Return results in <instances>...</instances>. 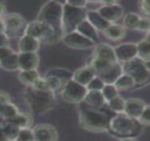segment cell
Here are the masks:
<instances>
[{
    "mask_svg": "<svg viewBox=\"0 0 150 141\" xmlns=\"http://www.w3.org/2000/svg\"><path fill=\"white\" fill-rule=\"evenodd\" d=\"M145 64H146V68H147V70H148V72L150 73V59L145 61Z\"/></svg>",
    "mask_w": 150,
    "mask_h": 141,
    "instance_id": "cell-49",
    "label": "cell"
},
{
    "mask_svg": "<svg viewBox=\"0 0 150 141\" xmlns=\"http://www.w3.org/2000/svg\"><path fill=\"white\" fill-rule=\"evenodd\" d=\"M5 14V6L2 3H0V18H4Z\"/></svg>",
    "mask_w": 150,
    "mask_h": 141,
    "instance_id": "cell-47",
    "label": "cell"
},
{
    "mask_svg": "<svg viewBox=\"0 0 150 141\" xmlns=\"http://www.w3.org/2000/svg\"><path fill=\"white\" fill-rule=\"evenodd\" d=\"M25 100L30 109L36 114H44L55 106V94L52 91H39L28 87Z\"/></svg>",
    "mask_w": 150,
    "mask_h": 141,
    "instance_id": "cell-2",
    "label": "cell"
},
{
    "mask_svg": "<svg viewBox=\"0 0 150 141\" xmlns=\"http://www.w3.org/2000/svg\"><path fill=\"white\" fill-rule=\"evenodd\" d=\"M97 12L110 24L121 19L124 14L123 7L116 2H103V6H102Z\"/></svg>",
    "mask_w": 150,
    "mask_h": 141,
    "instance_id": "cell-11",
    "label": "cell"
},
{
    "mask_svg": "<svg viewBox=\"0 0 150 141\" xmlns=\"http://www.w3.org/2000/svg\"><path fill=\"white\" fill-rule=\"evenodd\" d=\"M62 15L63 4L54 1V0H50L42 6L37 20L51 27L55 33L62 38Z\"/></svg>",
    "mask_w": 150,
    "mask_h": 141,
    "instance_id": "cell-4",
    "label": "cell"
},
{
    "mask_svg": "<svg viewBox=\"0 0 150 141\" xmlns=\"http://www.w3.org/2000/svg\"><path fill=\"white\" fill-rule=\"evenodd\" d=\"M146 104L142 100L137 98H130L125 101L124 114L132 118L138 120L142 111L144 110Z\"/></svg>",
    "mask_w": 150,
    "mask_h": 141,
    "instance_id": "cell-18",
    "label": "cell"
},
{
    "mask_svg": "<svg viewBox=\"0 0 150 141\" xmlns=\"http://www.w3.org/2000/svg\"><path fill=\"white\" fill-rule=\"evenodd\" d=\"M41 42L30 35H23L21 36L18 48L21 53H37L40 49Z\"/></svg>",
    "mask_w": 150,
    "mask_h": 141,
    "instance_id": "cell-19",
    "label": "cell"
},
{
    "mask_svg": "<svg viewBox=\"0 0 150 141\" xmlns=\"http://www.w3.org/2000/svg\"><path fill=\"white\" fill-rule=\"evenodd\" d=\"M104 86L105 83L99 77L96 76L86 87L88 91H102Z\"/></svg>",
    "mask_w": 150,
    "mask_h": 141,
    "instance_id": "cell-37",
    "label": "cell"
},
{
    "mask_svg": "<svg viewBox=\"0 0 150 141\" xmlns=\"http://www.w3.org/2000/svg\"><path fill=\"white\" fill-rule=\"evenodd\" d=\"M141 123L137 119L132 118L125 114H117L112 116L109 124V130L114 135L125 138H132L139 135Z\"/></svg>",
    "mask_w": 150,
    "mask_h": 141,
    "instance_id": "cell-3",
    "label": "cell"
},
{
    "mask_svg": "<svg viewBox=\"0 0 150 141\" xmlns=\"http://www.w3.org/2000/svg\"><path fill=\"white\" fill-rule=\"evenodd\" d=\"M3 20L5 26L4 33L9 39L22 36L24 35L28 23L21 14L14 13H9L3 18Z\"/></svg>",
    "mask_w": 150,
    "mask_h": 141,
    "instance_id": "cell-8",
    "label": "cell"
},
{
    "mask_svg": "<svg viewBox=\"0 0 150 141\" xmlns=\"http://www.w3.org/2000/svg\"><path fill=\"white\" fill-rule=\"evenodd\" d=\"M0 68L7 70V72H15V70H20L18 53L13 52L10 56L2 59L0 61Z\"/></svg>",
    "mask_w": 150,
    "mask_h": 141,
    "instance_id": "cell-25",
    "label": "cell"
},
{
    "mask_svg": "<svg viewBox=\"0 0 150 141\" xmlns=\"http://www.w3.org/2000/svg\"><path fill=\"white\" fill-rule=\"evenodd\" d=\"M40 74L37 72L36 70H21L18 78L20 80V81L26 85L27 87H31L39 78H40Z\"/></svg>",
    "mask_w": 150,
    "mask_h": 141,
    "instance_id": "cell-26",
    "label": "cell"
},
{
    "mask_svg": "<svg viewBox=\"0 0 150 141\" xmlns=\"http://www.w3.org/2000/svg\"><path fill=\"white\" fill-rule=\"evenodd\" d=\"M31 87H33L35 90H39V91H49L50 88L48 87V84L45 80L44 78L40 77L32 86Z\"/></svg>",
    "mask_w": 150,
    "mask_h": 141,
    "instance_id": "cell-39",
    "label": "cell"
},
{
    "mask_svg": "<svg viewBox=\"0 0 150 141\" xmlns=\"http://www.w3.org/2000/svg\"><path fill=\"white\" fill-rule=\"evenodd\" d=\"M14 51L9 47V46H6V47H0V61L2 59L6 58V56H10L11 54H13Z\"/></svg>",
    "mask_w": 150,
    "mask_h": 141,
    "instance_id": "cell-41",
    "label": "cell"
},
{
    "mask_svg": "<svg viewBox=\"0 0 150 141\" xmlns=\"http://www.w3.org/2000/svg\"><path fill=\"white\" fill-rule=\"evenodd\" d=\"M139 6L144 13L150 15V0H144L139 2Z\"/></svg>",
    "mask_w": 150,
    "mask_h": 141,
    "instance_id": "cell-42",
    "label": "cell"
},
{
    "mask_svg": "<svg viewBox=\"0 0 150 141\" xmlns=\"http://www.w3.org/2000/svg\"><path fill=\"white\" fill-rule=\"evenodd\" d=\"M19 112L20 111H19L18 108L14 104L8 102L3 106L1 116H3L4 120H9V119H12L14 116H16L19 114Z\"/></svg>",
    "mask_w": 150,
    "mask_h": 141,
    "instance_id": "cell-34",
    "label": "cell"
},
{
    "mask_svg": "<svg viewBox=\"0 0 150 141\" xmlns=\"http://www.w3.org/2000/svg\"><path fill=\"white\" fill-rule=\"evenodd\" d=\"M123 73L129 75L136 85H142L150 79V73L145 64V61L138 56L124 63Z\"/></svg>",
    "mask_w": 150,
    "mask_h": 141,
    "instance_id": "cell-7",
    "label": "cell"
},
{
    "mask_svg": "<svg viewBox=\"0 0 150 141\" xmlns=\"http://www.w3.org/2000/svg\"><path fill=\"white\" fill-rule=\"evenodd\" d=\"M43 78L45 79L50 90L54 93L57 91H59V90L61 91V89L65 85L64 81H63L62 80H60L57 77H54V76H44Z\"/></svg>",
    "mask_w": 150,
    "mask_h": 141,
    "instance_id": "cell-32",
    "label": "cell"
},
{
    "mask_svg": "<svg viewBox=\"0 0 150 141\" xmlns=\"http://www.w3.org/2000/svg\"><path fill=\"white\" fill-rule=\"evenodd\" d=\"M4 31H5L4 20H3V18H0V33H4Z\"/></svg>",
    "mask_w": 150,
    "mask_h": 141,
    "instance_id": "cell-48",
    "label": "cell"
},
{
    "mask_svg": "<svg viewBox=\"0 0 150 141\" xmlns=\"http://www.w3.org/2000/svg\"><path fill=\"white\" fill-rule=\"evenodd\" d=\"M20 70H33L39 66L40 57L37 53H18Z\"/></svg>",
    "mask_w": 150,
    "mask_h": 141,
    "instance_id": "cell-15",
    "label": "cell"
},
{
    "mask_svg": "<svg viewBox=\"0 0 150 141\" xmlns=\"http://www.w3.org/2000/svg\"><path fill=\"white\" fill-rule=\"evenodd\" d=\"M8 102H10V95L6 92L0 91V103L5 105Z\"/></svg>",
    "mask_w": 150,
    "mask_h": 141,
    "instance_id": "cell-44",
    "label": "cell"
},
{
    "mask_svg": "<svg viewBox=\"0 0 150 141\" xmlns=\"http://www.w3.org/2000/svg\"><path fill=\"white\" fill-rule=\"evenodd\" d=\"M145 40H146L147 42H150V31H148L147 32V35H146V39Z\"/></svg>",
    "mask_w": 150,
    "mask_h": 141,
    "instance_id": "cell-50",
    "label": "cell"
},
{
    "mask_svg": "<svg viewBox=\"0 0 150 141\" xmlns=\"http://www.w3.org/2000/svg\"><path fill=\"white\" fill-rule=\"evenodd\" d=\"M122 141H135V140H133L132 138H124Z\"/></svg>",
    "mask_w": 150,
    "mask_h": 141,
    "instance_id": "cell-52",
    "label": "cell"
},
{
    "mask_svg": "<svg viewBox=\"0 0 150 141\" xmlns=\"http://www.w3.org/2000/svg\"><path fill=\"white\" fill-rule=\"evenodd\" d=\"M83 102L88 106L96 109H101L106 104L102 91H88Z\"/></svg>",
    "mask_w": 150,
    "mask_h": 141,
    "instance_id": "cell-22",
    "label": "cell"
},
{
    "mask_svg": "<svg viewBox=\"0 0 150 141\" xmlns=\"http://www.w3.org/2000/svg\"><path fill=\"white\" fill-rule=\"evenodd\" d=\"M10 123L15 125L16 127L22 128H31L33 125V117L30 114L25 112H19V114L12 119L6 120Z\"/></svg>",
    "mask_w": 150,
    "mask_h": 141,
    "instance_id": "cell-23",
    "label": "cell"
},
{
    "mask_svg": "<svg viewBox=\"0 0 150 141\" xmlns=\"http://www.w3.org/2000/svg\"><path fill=\"white\" fill-rule=\"evenodd\" d=\"M24 34L34 37L40 42L48 43H54L57 41L62 39L55 33L51 27L38 20L28 23Z\"/></svg>",
    "mask_w": 150,
    "mask_h": 141,
    "instance_id": "cell-6",
    "label": "cell"
},
{
    "mask_svg": "<svg viewBox=\"0 0 150 141\" xmlns=\"http://www.w3.org/2000/svg\"><path fill=\"white\" fill-rule=\"evenodd\" d=\"M105 37L111 41H120L125 36V29L118 24H110L103 32Z\"/></svg>",
    "mask_w": 150,
    "mask_h": 141,
    "instance_id": "cell-24",
    "label": "cell"
},
{
    "mask_svg": "<svg viewBox=\"0 0 150 141\" xmlns=\"http://www.w3.org/2000/svg\"><path fill=\"white\" fill-rule=\"evenodd\" d=\"M70 5L75 6V7H79V8H86L88 2L87 1H67Z\"/></svg>",
    "mask_w": 150,
    "mask_h": 141,
    "instance_id": "cell-45",
    "label": "cell"
},
{
    "mask_svg": "<svg viewBox=\"0 0 150 141\" xmlns=\"http://www.w3.org/2000/svg\"><path fill=\"white\" fill-rule=\"evenodd\" d=\"M96 76V74L94 69L88 64L77 69L74 73H72L71 80L84 87H87Z\"/></svg>",
    "mask_w": 150,
    "mask_h": 141,
    "instance_id": "cell-16",
    "label": "cell"
},
{
    "mask_svg": "<svg viewBox=\"0 0 150 141\" xmlns=\"http://www.w3.org/2000/svg\"><path fill=\"white\" fill-rule=\"evenodd\" d=\"M0 127H1L2 130L4 131V133L6 134V136L10 141L16 140L19 131H20V128L16 127L15 125L10 123L9 122L6 120H4L3 123L0 124Z\"/></svg>",
    "mask_w": 150,
    "mask_h": 141,
    "instance_id": "cell-28",
    "label": "cell"
},
{
    "mask_svg": "<svg viewBox=\"0 0 150 141\" xmlns=\"http://www.w3.org/2000/svg\"><path fill=\"white\" fill-rule=\"evenodd\" d=\"M107 105L111 111H113L117 114H124L125 106V100H124L121 96L117 95L114 99L108 102Z\"/></svg>",
    "mask_w": 150,
    "mask_h": 141,
    "instance_id": "cell-30",
    "label": "cell"
},
{
    "mask_svg": "<svg viewBox=\"0 0 150 141\" xmlns=\"http://www.w3.org/2000/svg\"><path fill=\"white\" fill-rule=\"evenodd\" d=\"M110 116L105 111L90 106L81 107L79 112V123L81 128L94 132L108 130Z\"/></svg>",
    "mask_w": 150,
    "mask_h": 141,
    "instance_id": "cell-1",
    "label": "cell"
},
{
    "mask_svg": "<svg viewBox=\"0 0 150 141\" xmlns=\"http://www.w3.org/2000/svg\"><path fill=\"white\" fill-rule=\"evenodd\" d=\"M137 53L138 57L146 61L150 59V42L146 40H142L137 44Z\"/></svg>",
    "mask_w": 150,
    "mask_h": 141,
    "instance_id": "cell-31",
    "label": "cell"
},
{
    "mask_svg": "<svg viewBox=\"0 0 150 141\" xmlns=\"http://www.w3.org/2000/svg\"><path fill=\"white\" fill-rule=\"evenodd\" d=\"M86 8H79L70 5L67 1L63 4L62 32L63 35L76 30L78 26L87 18Z\"/></svg>",
    "mask_w": 150,
    "mask_h": 141,
    "instance_id": "cell-5",
    "label": "cell"
},
{
    "mask_svg": "<svg viewBox=\"0 0 150 141\" xmlns=\"http://www.w3.org/2000/svg\"><path fill=\"white\" fill-rule=\"evenodd\" d=\"M44 76H54V77H57V78L62 80L63 81H64L66 83L67 81L71 80L72 73L70 72V70L67 69L61 68V67H56V68L50 69L45 73Z\"/></svg>",
    "mask_w": 150,
    "mask_h": 141,
    "instance_id": "cell-27",
    "label": "cell"
},
{
    "mask_svg": "<svg viewBox=\"0 0 150 141\" xmlns=\"http://www.w3.org/2000/svg\"><path fill=\"white\" fill-rule=\"evenodd\" d=\"M137 29L140 31H150V19L140 18Z\"/></svg>",
    "mask_w": 150,
    "mask_h": 141,
    "instance_id": "cell-40",
    "label": "cell"
},
{
    "mask_svg": "<svg viewBox=\"0 0 150 141\" xmlns=\"http://www.w3.org/2000/svg\"><path fill=\"white\" fill-rule=\"evenodd\" d=\"M138 120L141 124L150 125V105L145 107L144 110L142 111Z\"/></svg>",
    "mask_w": 150,
    "mask_h": 141,
    "instance_id": "cell-38",
    "label": "cell"
},
{
    "mask_svg": "<svg viewBox=\"0 0 150 141\" xmlns=\"http://www.w3.org/2000/svg\"><path fill=\"white\" fill-rule=\"evenodd\" d=\"M123 74V69L121 64L117 62L110 64L103 72L96 76L99 77L105 84H114L116 80Z\"/></svg>",
    "mask_w": 150,
    "mask_h": 141,
    "instance_id": "cell-14",
    "label": "cell"
},
{
    "mask_svg": "<svg viewBox=\"0 0 150 141\" xmlns=\"http://www.w3.org/2000/svg\"><path fill=\"white\" fill-rule=\"evenodd\" d=\"M62 99L68 103H81L88 93L86 87L71 80L61 89Z\"/></svg>",
    "mask_w": 150,
    "mask_h": 141,
    "instance_id": "cell-9",
    "label": "cell"
},
{
    "mask_svg": "<svg viewBox=\"0 0 150 141\" xmlns=\"http://www.w3.org/2000/svg\"><path fill=\"white\" fill-rule=\"evenodd\" d=\"M78 33H80L81 35H84L85 37H87L88 39L93 41L96 44L100 42V38L98 35V31L86 20H84L76 28V30Z\"/></svg>",
    "mask_w": 150,
    "mask_h": 141,
    "instance_id": "cell-20",
    "label": "cell"
},
{
    "mask_svg": "<svg viewBox=\"0 0 150 141\" xmlns=\"http://www.w3.org/2000/svg\"><path fill=\"white\" fill-rule=\"evenodd\" d=\"M140 17L134 13L126 14L124 18V27L128 29H137Z\"/></svg>",
    "mask_w": 150,
    "mask_h": 141,
    "instance_id": "cell-33",
    "label": "cell"
},
{
    "mask_svg": "<svg viewBox=\"0 0 150 141\" xmlns=\"http://www.w3.org/2000/svg\"><path fill=\"white\" fill-rule=\"evenodd\" d=\"M134 80L127 74L123 73L119 76V78L114 83V86L117 88V90H127L135 86Z\"/></svg>",
    "mask_w": 150,
    "mask_h": 141,
    "instance_id": "cell-29",
    "label": "cell"
},
{
    "mask_svg": "<svg viewBox=\"0 0 150 141\" xmlns=\"http://www.w3.org/2000/svg\"><path fill=\"white\" fill-rule=\"evenodd\" d=\"M93 56L107 61L109 63H117L114 48L107 43H97L94 48Z\"/></svg>",
    "mask_w": 150,
    "mask_h": 141,
    "instance_id": "cell-17",
    "label": "cell"
},
{
    "mask_svg": "<svg viewBox=\"0 0 150 141\" xmlns=\"http://www.w3.org/2000/svg\"><path fill=\"white\" fill-rule=\"evenodd\" d=\"M14 141H17V140H14Z\"/></svg>",
    "mask_w": 150,
    "mask_h": 141,
    "instance_id": "cell-53",
    "label": "cell"
},
{
    "mask_svg": "<svg viewBox=\"0 0 150 141\" xmlns=\"http://www.w3.org/2000/svg\"><path fill=\"white\" fill-rule=\"evenodd\" d=\"M102 94L107 103L108 102H110V100L114 99L118 95V90L114 86V84H105V86L102 90Z\"/></svg>",
    "mask_w": 150,
    "mask_h": 141,
    "instance_id": "cell-35",
    "label": "cell"
},
{
    "mask_svg": "<svg viewBox=\"0 0 150 141\" xmlns=\"http://www.w3.org/2000/svg\"><path fill=\"white\" fill-rule=\"evenodd\" d=\"M10 39L6 36L5 33H0V47H6L9 46Z\"/></svg>",
    "mask_w": 150,
    "mask_h": 141,
    "instance_id": "cell-43",
    "label": "cell"
},
{
    "mask_svg": "<svg viewBox=\"0 0 150 141\" xmlns=\"http://www.w3.org/2000/svg\"><path fill=\"white\" fill-rule=\"evenodd\" d=\"M16 140L17 141H35L33 129L32 128L20 129Z\"/></svg>",
    "mask_w": 150,
    "mask_h": 141,
    "instance_id": "cell-36",
    "label": "cell"
},
{
    "mask_svg": "<svg viewBox=\"0 0 150 141\" xmlns=\"http://www.w3.org/2000/svg\"><path fill=\"white\" fill-rule=\"evenodd\" d=\"M3 104H1L0 103V116H1V114H2V110H3Z\"/></svg>",
    "mask_w": 150,
    "mask_h": 141,
    "instance_id": "cell-51",
    "label": "cell"
},
{
    "mask_svg": "<svg viewBox=\"0 0 150 141\" xmlns=\"http://www.w3.org/2000/svg\"><path fill=\"white\" fill-rule=\"evenodd\" d=\"M62 41L65 46L73 49L80 50L94 49L96 45L93 41L88 39L77 31H73L69 34L64 35L62 37Z\"/></svg>",
    "mask_w": 150,
    "mask_h": 141,
    "instance_id": "cell-10",
    "label": "cell"
},
{
    "mask_svg": "<svg viewBox=\"0 0 150 141\" xmlns=\"http://www.w3.org/2000/svg\"><path fill=\"white\" fill-rule=\"evenodd\" d=\"M115 56L117 62H127L137 57V44L122 43L114 48Z\"/></svg>",
    "mask_w": 150,
    "mask_h": 141,
    "instance_id": "cell-13",
    "label": "cell"
},
{
    "mask_svg": "<svg viewBox=\"0 0 150 141\" xmlns=\"http://www.w3.org/2000/svg\"><path fill=\"white\" fill-rule=\"evenodd\" d=\"M0 141H10L6 136V134L4 133V131L2 130L1 127H0Z\"/></svg>",
    "mask_w": 150,
    "mask_h": 141,
    "instance_id": "cell-46",
    "label": "cell"
},
{
    "mask_svg": "<svg viewBox=\"0 0 150 141\" xmlns=\"http://www.w3.org/2000/svg\"><path fill=\"white\" fill-rule=\"evenodd\" d=\"M87 20L99 32H104L108 27L110 25L106 20H104L97 11H88L87 12Z\"/></svg>",
    "mask_w": 150,
    "mask_h": 141,
    "instance_id": "cell-21",
    "label": "cell"
},
{
    "mask_svg": "<svg viewBox=\"0 0 150 141\" xmlns=\"http://www.w3.org/2000/svg\"><path fill=\"white\" fill-rule=\"evenodd\" d=\"M35 141H57V129L48 123H40L33 128Z\"/></svg>",
    "mask_w": 150,
    "mask_h": 141,
    "instance_id": "cell-12",
    "label": "cell"
}]
</instances>
